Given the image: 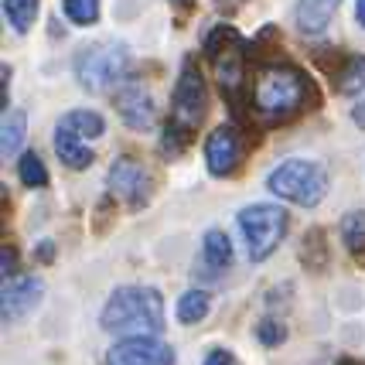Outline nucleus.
<instances>
[{
    "label": "nucleus",
    "instance_id": "1",
    "mask_svg": "<svg viewBox=\"0 0 365 365\" xmlns=\"http://www.w3.org/2000/svg\"><path fill=\"white\" fill-rule=\"evenodd\" d=\"M321 96L314 79L287 58H259L250 82V116L263 127H284L304 113L318 110Z\"/></svg>",
    "mask_w": 365,
    "mask_h": 365
},
{
    "label": "nucleus",
    "instance_id": "2",
    "mask_svg": "<svg viewBox=\"0 0 365 365\" xmlns=\"http://www.w3.org/2000/svg\"><path fill=\"white\" fill-rule=\"evenodd\" d=\"M205 113H208L205 79H202L195 58H185L181 72H178L175 93H171V113H168V123H164V133H160V154L164 158H181L191 147V140H195Z\"/></svg>",
    "mask_w": 365,
    "mask_h": 365
},
{
    "label": "nucleus",
    "instance_id": "3",
    "mask_svg": "<svg viewBox=\"0 0 365 365\" xmlns=\"http://www.w3.org/2000/svg\"><path fill=\"white\" fill-rule=\"evenodd\" d=\"M202 51L212 65V76L219 82L222 99L232 106L236 116H242V106H250V55H253L246 38L232 24H215L205 34Z\"/></svg>",
    "mask_w": 365,
    "mask_h": 365
},
{
    "label": "nucleus",
    "instance_id": "4",
    "mask_svg": "<svg viewBox=\"0 0 365 365\" xmlns=\"http://www.w3.org/2000/svg\"><path fill=\"white\" fill-rule=\"evenodd\" d=\"M103 331L123 338H158L168 328L164 297L154 287H116L99 314Z\"/></svg>",
    "mask_w": 365,
    "mask_h": 365
},
{
    "label": "nucleus",
    "instance_id": "5",
    "mask_svg": "<svg viewBox=\"0 0 365 365\" xmlns=\"http://www.w3.org/2000/svg\"><path fill=\"white\" fill-rule=\"evenodd\" d=\"M267 188L284 198L290 205L314 208L328 195V171L321 168L318 160L307 158H287L267 175Z\"/></svg>",
    "mask_w": 365,
    "mask_h": 365
},
{
    "label": "nucleus",
    "instance_id": "6",
    "mask_svg": "<svg viewBox=\"0 0 365 365\" xmlns=\"http://www.w3.org/2000/svg\"><path fill=\"white\" fill-rule=\"evenodd\" d=\"M130 51L123 41H96L76 55V79L89 93H110L127 82Z\"/></svg>",
    "mask_w": 365,
    "mask_h": 365
},
{
    "label": "nucleus",
    "instance_id": "7",
    "mask_svg": "<svg viewBox=\"0 0 365 365\" xmlns=\"http://www.w3.org/2000/svg\"><path fill=\"white\" fill-rule=\"evenodd\" d=\"M287 229H290V215L287 208L270 205V202H256L239 212V232L246 239V250L253 263H263L267 256L277 253V246L284 242Z\"/></svg>",
    "mask_w": 365,
    "mask_h": 365
},
{
    "label": "nucleus",
    "instance_id": "8",
    "mask_svg": "<svg viewBox=\"0 0 365 365\" xmlns=\"http://www.w3.org/2000/svg\"><path fill=\"white\" fill-rule=\"evenodd\" d=\"M106 185H110L113 198H123L127 208H133V212H140L150 202V195H154V178L143 168V160L133 158V154H123V158L113 160Z\"/></svg>",
    "mask_w": 365,
    "mask_h": 365
},
{
    "label": "nucleus",
    "instance_id": "9",
    "mask_svg": "<svg viewBox=\"0 0 365 365\" xmlns=\"http://www.w3.org/2000/svg\"><path fill=\"white\" fill-rule=\"evenodd\" d=\"M113 106L120 113V120L133 130H150L158 123V106H154V96L147 93V86L140 79L127 76V82L113 93Z\"/></svg>",
    "mask_w": 365,
    "mask_h": 365
},
{
    "label": "nucleus",
    "instance_id": "10",
    "mask_svg": "<svg viewBox=\"0 0 365 365\" xmlns=\"http://www.w3.org/2000/svg\"><path fill=\"white\" fill-rule=\"evenodd\" d=\"M178 355L160 338H120L106 351V365H175Z\"/></svg>",
    "mask_w": 365,
    "mask_h": 365
},
{
    "label": "nucleus",
    "instance_id": "11",
    "mask_svg": "<svg viewBox=\"0 0 365 365\" xmlns=\"http://www.w3.org/2000/svg\"><path fill=\"white\" fill-rule=\"evenodd\" d=\"M242 164V137L236 127H215L205 140V168L212 178H232Z\"/></svg>",
    "mask_w": 365,
    "mask_h": 365
},
{
    "label": "nucleus",
    "instance_id": "12",
    "mask_svg": "<svg viewBox=\"0 0 365 365\" xmlns=\"http://www.w3.org/2000/svg\"><path fill=\"white\" fill-rule=\"evenodd\" d=\"M318 62L328 72L334 93L341 96L365 93V55H349V51L331 48V55H318Z\"/></svg>",
    "mask_w": 365,
    "mask_h": 365
},
{
    "label": "nucleus",
    "instance_id": "13",
    "mask_svg": "<svg viewBox=\"0 0 365 365\" xmlns=\"http://www.w3.org/2000/svg\"><path fill=\"white\" fill-rule=\"evenodd\" d=\"M41 294H45V284L38 277L7 280L4 294H0V318H4V324H17L21 318H28L34 307L41 304Z\"/></svg>",
    "mask_w": 365,
    "mask_h": 365
},
{
    "label": "nucleus",
    "instance_id": "14",
    "mask_svg": "<svg viewBox=\"0 0 365 365\" xmlns=\"http://www.w3.org/2000/svg\"><path fill=\"white\" fill-rule=\"evenodd\" d=\"M229 267H232V242L222 229H208L205 239H202V256L195 259V277L215 280Z\"/></svg>",
    "mask_w": 365,
    "mask_h": 365
},
{
    "label": "nucleus",
    "instance_id": "15",
    "mask_svg": "<svg viewBox=\"0 0 365 365\" xmlns=\"http://www.w3.org/2000/svg\"><path fill=\"white\" fill-rule=\"evenodd\" d=\"M341 0H301L297 11H294V21H297V31L301 34H321L328 24H331L334 11H338Z\"/></svg>",
    "mask_w": 365,
    "mask_h": 365
},
{
    "label": "nucleus",
    "instance_id": "16",
    "mask_svg": "<svg viewBox=\"0 0 365 365\" xmlns=\"http://www.w3.org/2000/svg\"><path fill=\"white\" fill-rule=\"evenodd\" d=\"M55 154L72 171H86V168H93V160H96L93 150L86 147V140H79L76 133H68L62 127H55Z\"/></svg>",
    "mask_w": 365,
    "mask_h": 365
},
{
    "label": "nucleus",
    "instance_id": "17",
    "mask_svg": "<svg viewBox=\"0 0 365 365\" xmlns=\"http://www.w3.org/2000/svg\"><path fill=\"white\" fill-rule=\"evenodd\" d=\"M58 127L68 130V133H76L79 140H96V137L106 133V120L93 110H68L62 120H58Z\"/></svg>",
    "mask_w": 365,
    "mask_h": 365
},
{
    "label": "nucleus",
    "instance_id": "18",
    "mask_svg": "<svg viewBox=\"0 0 365 365\" xmlns=\"http://www.w3.org/2000/svg\"><path fill=\"white\" fill-rule=\"evenodd\" d=\"M24 137H28V116L21 110L4 113V127H0V154H4V160L14 158L21 150Z\"/></svg>",
    "mask_w": 365,
    "mask_h": 365
},
{
    "label": "nucleus",
    "instance_id": "19",
    "mask_svg": "<svg viewBox=\"0 0 365 365\" xmlns=\"http://www.w3.org/2000/svg\"><path fill=\"white\" fill-rule=\"evenodd\" d=\"M341 242L355 263H365V212H349L341 219Z\"/></svg>",
    "mask_w": 365,
    "mask_h": 365
},
{
    "label": "nucleus",
    "instance_id": "20",
    "mask_svg": "<svg viewBox=\"0 0 365 365\" xmlns=\"http://www.w3.org/2000/svg\"><path fill=\"white\" fill-rule=\"evenodd\" d=\"M41 11V0H4V17L17 34H28L34 17Z\"/></svg>",
    "mask_w": 365,
    "mask_h": 365
},
{
    "label": "nucleus",
    "instance_id": "21",
    "mask_svg": "<svg viewBox=\"0 0 365 365\" xmlns=\"http://www.w3.org/2000/svg\"><path fill=\"white\" fill-rule=\"evenodd\" d=\"M208 307H212V297H208L205 290H185L181 297H178V321L181 324H198V321H205Z\"/></svg>",
    "mask_w": 365,
    "mask_h": 365
},
{
    "label": "nucleus",
    "instance_id": "22",
    "mask_svg": "<svg viewBox=\"0 0 365 365\" xmlns=\"http://www.w3.org/2000/svg\"><path fill=\"white\" fill-rule=\"evenodd\" d=\"M301 259L307 270L321 273L328 267V242H324V229H311L304 236V246H301Z\"/></svg>",
    "mask_w": 365,
    "mask_h": 365
},
{
    "label": "nucleus",
    "instance_id": "23",
    "mask_svg": "<svg viewBox=\"0 0 365 365\" xmlns=\"http://www.w3.org/2000/svg\"><path fill=\"white\" fill-rule=\"evenodd\" d=\"M17 178H21V185H24V188H45V185H48L45 160L38 158L34 150L21 154V160H17Z\"/></svg>",
    "mask_w": 365,
    "mask_h": 365
},
{
    "label": "nucleus",
    "instance_id": "24",
    "mask_svg": "<svg viewBox=\"0 0 365 365\" xmlns=\"http://www.w3.org/2000/svg\"><path fill=\"white\" fill-rule=\"evenodd\" d=\"M65 17L79 28H89L99 21V0H65Z\"/></svg>",
    "mask_w": 365,
    "mask_h": 365
},
{
    "label": "nucleus",
    "instance_id": "25",
    "mask_svg": "<svg viewBox=\"0 0 365 365\" xmlns=\"http://www.w3.org/2000/svg\"><path fill=\"white\" fill-rule=\"evenodd\" d=\"M256 338H259L263 345H270L273 349V345H280V341L287 338V328L280 324V321L267 318V321H259V324H256Z\"/></svg>",
    "mask_w": 365,
    "mask_h": 365
},
{
    "label": "nucleus",
    "instance_id": "26",
    "mask_svg": "<svg viewBox=\"0 0 365 365\" xmlns=\"http://www.w3.org/2000/svg\"><path fill=\"white\" fill-rule=\"evenodd\" d=\"M0 273H4V284L17 280V250L11 242H4V250H0Z\"/></svg>",
    "mask_w": 365,
    "mask_h": 365
},
{
    "label": "nucleus",
    "instance_id": "27",
    "mask_svg": "<svg viewBox=\"0 0 365 365\" xmlns=\"http://www.w3.org/2000/svg\"><path fill=\"white\" fill-rule=\"evenodd\" d=\"M205 365H239V362H236V355H232V351L212 349V351L205 355Z\"/></svg>",
    "mask_w": 365,
    "mask_h": 365
},
{
    "label": "nucleus",
    "instance_id": "28",
    "mask_svg": "<svg viewBox=\"0 0 365 365\" xmlns=\"http://www.w3.org/2000/svg\"><path fill=\"white\" fill-rule=\"evenodd\" d=\"M34 259H38V263H51V259H55V242H51V239L38 242V250H34Z\"/></svg>",
    "mask_w": 365,
    "mask_h": 365
},
{
    "label": "nucleus",
    "instance_id": "29",
    "mask_svg": "<svg viewBox=\"0 0 365 365\" xmlns=\"http://www.w3.org/2000/svg\"><path fill=\"white\" fill-rule=\"evenodd\" d=\"M355 21L365 28V0H355Z\"/></svg>",
    "mask_w": 365,
    "mask_h": 365
},
{
    "label": "nucleus",
    "instance_id": "30",
    "mask_svg": "<svg viewBox=\"0 0 365 365\" xmlns=\"http://www.w3.org/2000/svg\"><path fill=\"white\" fill-rule=\"evenodd\" d=\"M351 116H355V123H359V127H365V103H359V106H355V113H351Z\"/></svg>",
    "mask_w": 365,
    "mask_h": 365
},
{
    "label": "nucleus",
    "instance_id": "31",
    "mask_svg": "<svg viewBox=\"0 0 365 365\" xmlns=\"http://www.w3.org/2000/svg\"><path fill=\"white\" fill-rule=\"evenodd\" d=\"M171 4H175V7H185V11H188V7L195 4V0H171Z\"/></svg>",
    "mask_w": 365,
    "mask_h": 365
},
{
    "label": "nucleus",
    "instance_id": "32",
    "mask_svg": "<svg viewBox=\"0 0 365 365\" xmlns=\"http://www.w3.org/2000/svg\"><path fill=\"white\" fill-rule=\"evenodd\" d=\"M334 365H362V362H355V359H338Z\"/></svg>",
    "mask_w": 365,
    "mask_h": 365
},
{
    "label": "nucleus",
    "instance_id": "33",
    "mask_svg": "<svg viewBox=\"0 0 365 365\" xmlns=\"http://www.w3.org/2000/svg\"><path fill=\"white\" fill-rule=\"evenodd\" d=\"M219 4H225V0H219Z\"/></svg>",
    "mask_w": 365,
    "mask_h": 365
}]
</instances>
